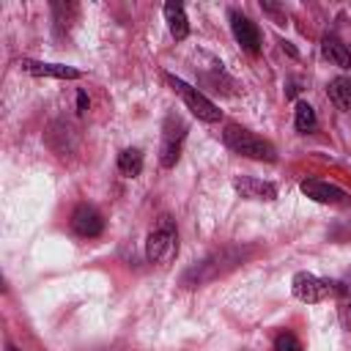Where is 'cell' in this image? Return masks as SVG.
I'll return each instance as SVG.
<instances>
[{
  "mask_svg": "<svg viewBox=\"0 0 351 351\" xmlns=\"http://www.w3.org/2000/svg\"><path fill=\"white\" fill-rule=\"evenodd\" d=\"M19 69L27 71V74H36V77H58V80H77V77H82L80 69H71V66H63V63L27 60V58L19 60Z\"/></svg>",
  "mask_w": 351,
  "mask_h": 351,
  "instance_id": "obj_9",
  "label": "cell"
},
{
  "mask_svg": "<svg viewBox=\"0 0 351 351\" xmlns=\"http://www.w3.org/2000/svg\"><path fill=\"white\" fill-rule=\"evenodd\" d=\"M74 16H77V5L74 3H52V19L60 27L69 25V22H74Z\"/></svg>",
  "mask_w": 351,
  "mask_h": 351,
  "instance_id": "obj_16",
  "label": "cell"
},
{
  "mask_svg": "<svg viewBox=\"0 0 351 351\" xmlns=\"http://www.w3.org/2000/svg\"><path fill=\"white\" fill-rule=\"evenodd\" d=\"M230 27H233V36L236 41L250 52V55H258L261 52V33L255 27V22L239 11H230Z\"/></svg>",
  "mask_w": 351,
  "mask_h": 351,
  "instance_id": "obj_7",
  "label": "cell"
},
{
  "mask_svg": "<svg viewBox=\"0 0 351 351\" xmlns=\"http://www.w3.org/2000/svg\"><path fill=\"white\" fill-rule=\"evenodd\" d=\"M291 291L299 302L315 304V302H324L326 296L335 293V280H324V277H315L310 271H296L291 280Z\"/></svg>",
  "mask_w": 351,
  "mask_h": 351,
  "instance_id": "obj_5",
  "label": "cell"
},
{
  "mask_svg": "<svg viewBox=\"0 0 351 351\" xmlns=\"http://www.w3.org/2000/svg\"><path fill=\"white\" fill-rule=\"evenodd\" d=\"M186 137V123L178 115H167L162 126V145H159V165L162 167H176L181 156V145Z\"/></svg>",
  "mask_w": 351,
  "mask_h": 351,
  "instance_id": "obj_4",
  "label": "cell"
},
{
  "mask_svg": "<svg viewBox=\"0 0 351 351\" xmlns=\"http://www.w3.org/2000/svg\"><path fill=\"white\" fill-rule=\"evenodd\" d=\"M118 170H121L126 178L140 176V170H143V154H140L137 148H126V151H121V154H118Z\"/></svg>",
  "mask_w": 351,
  "mask_h": 351,
  "instance_id": "obj_14",
  "label": "cell"
},
{
  "mask_svg": "<svg viewBox=\"0 0 351 351\" xmlns=\"http://www.w3.org/2000/svg\"><path fill=\"white\" fill-rule=\"evenodd\" d=\"M165 19H167V27H170L176 41H184L189 36V22H186L181 3H165Z\"/></svg>",
  "mask_w": 351,
  "mask_h": 351,
  "instance_id": "obj_11",
  "label": "cell"
},
{
  "mask_svg": "<svg viewBox=\"0 0 351 351\" xmlns=\"http://www.w3.org/2000/svg\"><path fill=\"white\" fill-rule=\"evenodd\" d=\"M271 351H302V343H299V337H296L293 332H280V335L274 337Z\"/></svg>",
  "mask_w": 351,
  "mask_h": 351,
  "instance_id": "obj_17",
  "label": "cell"
},
{
  "mask_svg": "<svg viewBox=\"0 0 351 351\" xmlns=\"http://www.w3.org/2000/svg\"><path fill=\"white\" fill-rule=\"evenodd\" d=\"M167 82L173 85V90L184 99V104L192 110V115H197L200 121H206V123H217L219 118H222V110L211 101V99H206L197 88H192L189 82H184L181 77H173V74H167Z\"/></svg>",
  "mask_w": 351,
  "mask_h": 351,
  "instance_id": "obj_3",
  "label": "cell"
},
{
  "mask_svg": "<svg viewBox=\"0 0 351 351\" xmlns=\"http://www.w3.org/2000/svg\"><path fill=\"white\" fill-rule=\"evenodd\" d=\"M337 313H340V324H343L346 329H351V299H340Z\"/></svg>",
  "mask_w": 351,
  "mask_h": 351,
  "instance_id": "obj_18",
  "label": "cell"
},
{
  "mask_svg": "<svg viewBox=\"0 0 351 351\" xmlns=\"http://www.w3.org/2000/svg\"><path fill=\"white\" fill-rule=\"evenodd\" d=\"M302 192L307 197H313L315 203H332V206H346L348 203V192H343L340 186L321 181V178H307L302 181Z\"/></svg>",
  "mask_w": 351,
  "mask_h": 351,
  "instance_id": "obj_6",
  "label": "cell"
},
{
  "mask_svg": "<svg viewBox=\"0 0 351 351\" xmlns=\"http://www.w3.org/2000/svg\"><path fill=\"white\" fill-rule=\"evenodd\" d=\"M321 52H324V58H326L329 63H335V66H340V69H348V66H351V52H348V47H346L340 38H335V36H324Z\"/></svg>",
  "mask_w": 351,
  "mask_h": 351,
  "instance_id": "obj_12",
  "label": "cell"
},
{
  "mask_svg": "<svg viewBox=\"0 0 351 351\" xmlns=\"http://www.w3.org/2000/svg\"><path fill=\"white\" fill-rule=\"evenodd\" d=\"M293 123H296V132H302V134L313 132V129H315V123H318L315 110H313L307 101H299V104H296V110H293Z\"/></svg>",
  "mask_w": 351,
  "mask_h": 351,
  "instance_id": "obj_15",
  "label": "cell"
},
{
  "mask_svg": "<svg viewBox=\"0 0 351 351\" xmlns=\"http://www.w3.org/2000/svg\"><path fill=\"white\" fill-rule=\"evenodd\" d=\"M222 140H225V145H228L230 151H236V154H241V156H247V159H266V162H274V156H277V151H274V145H271L269 140H263V137H258V134H252L250 129H241V126H236V123L225 126Z\"/></svg>",
  "mask_w": 351,
  "mask_h": 351,
  "instance_id": "obj_1",
  "label": "cell"
},
{
  "mask_svg": "<svg viewBox=\"0 0 351 351\" xmlns=\"http://www.w3.org/2000/svg\"><path fill=\"white\" fill-rule=\"evenodd\" d=\"M326 93H329V99L337 110H343V112L351 110V77H335L329 82Z\"/></svg>",
  "mask_w": 351,
  "mask_h": 351,
  "instance_id": "obj_13",
  "label": "cell"
},
{
  "mask_svg": "<svg viewBox=\"0 0 351 351\" xmlns=\"http://www.w3.org/2000/svg\"><path fill=\"white\" fill-rule=\"evenodd\" d=\"M88 107H90L88 93H85V90H80V93H77V110H80V112H88Z\"/></svg>",
  "mask_w": 351,
  "mask_h": 351,
  "instance_id": "obj_19",
  "label": "cell"
},
{
  "mask_svg": "<svg viewBox=\"0 0 351 351\" xmlns=\"http://www.w3.org/2000/svg\"><path fill=\"white\" fill-rule=\"evenodd\" d=\"M233 189L247 200H274L277 197V186L271 181H261V178H250V176L236 178Z\"/></svg>",
  "mask_w": 351,
  "mask_h": 351,
  "instance_id": "obj_10",
  "label": "cell"
},
{
  "mask_svg": "<svg viewBox=\"0 0 351 351\" xmlns=\"http://www.w3.org/2000/svg\"><path fill=\"white\" fill-rule=\"evenodd\" d=\"M178 255V230L170 217H159L156 228L145 239V258L151 263H170Z\"/></svg>",
  "mask_w": 351,
  "mask_h": 351,
  "instance_id": "obj_2",
  "label": "cell"
},
{
  "mask_svg": "<svg viewBox=\"0 0 351 351\" xmlns=\"http://www.w3.org/2000/svg\"><path fill=\"white\" fill-rule=\"evenodd\" d=\"M5 351H19V348L16 346H5Z\"/></svg>",
  "mask_w": 351,
  "mask_h": 351,
  "instance_id": "obj_20",
  "label": "cell"
},
{
  "mask_svg": "<svg viewBox=\"0 0 351 351\" xmlns=\"http://www.w3.org/2000/svg\"><path fill=\"white\" fill-rule=\"evenodd\" d=\"M71 228H74L77 236L93 239V236H99V233L104 230V219H101V214H99L96 208H90V206H77L74 214H71Z\"/></svg>",
  "mask_w": 351,
  "mask_h": 351,
  "instance_id": "obj_8",
  "label": "cell"
}]
</instances>
